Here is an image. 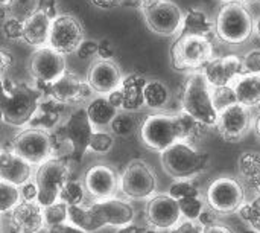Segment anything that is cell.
<instances>
[{"instance_id": "cell-1", "label": "cell", "mask_w": 260, "mask_h": 233, "mask_svg": "<svg viewBox=\"0 0 260 233\" xmlns=\"http://www.w3.org/2000/svg\"><path fill=\"white\" fill-rule=\"evenodd\" d=\"M134 221V208L117 198L94 201L90 206H69V223L75 224L85 233L105 227H125Z\"/></svg>"}, {"instance_id": "cell-2", "label": "cell", "mask_w": 260, "mask_h": 233, "mask_svg": "<svg viewBox=\"0 0 260 233\" xmlns=\"http://www.w3.org/2000/svg\"><path fill=\"white\" fill-rule=\"evenodd\" d=\"M41 92L27 82L6 84L0 78V119L11 127H24L37 114Z\"/></svg>"}, {"instance_id": "cell-3", "label": "cell", "mask_w": 260, "mask_h": 233, "mask_svg": "<svg viewBox=\"0 0 260 233\" xmlns=\"http://www.w3.org/2000/svg\"><path fill=\"white\" fill-rule=\"evenodd\" d=\"M215 34L225 44H244L254 34V17L251 11L242 2H225L215 18Z\"/></svg>"}, {"instance_id": "cell-4", "label": "cell", "mask_w": 260, "mask_h": 233, "mask_svg": "<svg viewBox=\"0 0 260 233\" xmlns=\"http://www.w3.org/2000/svg\"><path fill=\"white\" fill-rule=\"evenodd\" d=\"M212 90L213 89L200 70L189 73L181 93V111L209 128L215 127L218 121Z\"/></svg>"}, {"instance_id": "cell-5", "label": "cell", "mask_w": 260, "mask_h": 233, "mask_svg": "<svg viewBox=\"0 0 260 233\" xmlns=\"http://www.w3.org/2000/svg\"><path fill=\"white\" fill-rule=\"evenodd\" d=\"M160 154L165 172L175 180H190L201 174L210 162L207 153L200 151L195 145L186 142H175Z\"/></svg>"}, {"instance_id": "cell-6", "label": "cell", "mask_w": 260, "mask_h": 233, "mask_svg": "<svg viewBox=\"0 0 260 233\" xmlns=\"http://www.w3.org/2000/svg\"><path fill=\"white\" fill-rule=\"evenodd\" d=\"M213 56V44L209 37L203 35L181 34L171 49V60L175 70L189 73L200 72Z\"/></svg>"}, {"instance_id": "cell-7", "label": "cell", "mask_w": 260, "mask_h": 233, "mask_svg": "<svg viewBox=\"0 0 260 233\" xmlns=\"http://www.w3.org/2000/svg\"><path fill=\"white\" fill-rule=\"evenodd\" d=\"M140 137L146 148L161 153L175 142L181 140L180 113H154L149 114L140 125Z\"/></svg>"}, {"instance_id": "cell-8", "label": "cell", "mask_w": 260, "mask_h": 233, "mask_svg": "<svg viewBox=\"0 0 260 233\" xmlns=\"http://www.w3.org/2000/svg\"><path fill=\"white\" fill-rule=\"evenodd\" d=\"M70 179V168L61 157H50L41 165L34 176L37 186V201L46 208L58 201L61 188Z\"/></svg>"}, {"instance_id": "cell-9", "label": "cell", "mask_w": 260, "mask_h": 233, "mask_svg": "<svg viewBox=\"0 0 260 233\" xmlns=\"http://www.w3.org/2000/svg\"><path fill=\"white\" fill-rule=\"evenodd\" d=\"M140 8L148 27L161 37L178 35L183 24V11L172 0H140Z\"/></svg>"}, {"instance_id": "cell-10", "label": "cell", "mask_w": 260, "mask_h": 233, "mask_svg": "<svg viewBox=\"0 0 260 233\" xmlns=\"http://www.w3.org/2000/svg\"><path fill=\"white\" fill-rule=\"evenodd\" d=\"M11 150L24 159L29 165H41L47 159L53 157L55 142L53 136L44 128L29 127L20 131L14 139Z\"/></svg>"}, {"instance_id": "cell-11", "label": "cell", "mask_w": 260, "mask_h": 233, "mask_svg": "<svg viewBox=\"0 0 260 233\" xmlns=\"http://www.w3.org/2000/svg\"><path fill=\"white\" fill-rule=\"evenodd\" d=\"M94 128L91 127L85 107L76 108L62 125V139L67 147V156L72 162L81 163L88 151L90 139Z\"/></svg>"}, {"instance_id": "cell-12", "label": "cell", "mask_w": 260, "mask_h": 233, "mask_svg": "<svg viewBox=\"0 0 260 233\" xmlns=\"http://www.w3.org/2000/svg\"><path fill=\"white\" fill-rule=\"evenodd\" d=\"M120 189L131 200L151 198L157 191V176L143 160H131L120 177Z\"/></svg>"}, {"instance_id": "cell-13", "label": "cell", "mask_w": 260, "mask_h": 233, "mask_svg": "<svg viewBox=\"0 0 260 233\" xmlns=\"http://www.w3.org/2000/svg\"><path fill=\"white\" fill-rule=\"evenodd\" d=\"M245 201V189L233 177H218L213 180L206 192V203L216 214H233Z\"/></svg>"}, {"instance_id": "cell-14", "label": "cell", "mask_w": 260, "mask_h": 233, "mask_svg": "<svg viewBox=\"0 0 260 233\" xmlns=\"http://www.w3.org/2000/svg\"><path fill=\"white\" fill-rule=\"evenodd\" d=\"M84 41V27L81 21L72 14H58L50 21L47 46L62 55L76 52Z\"/></svg>"}, {"instance_id": "cell-15", "label": "cell", "mask_w": 260, "mask_h": 233, "mask_svg": "<svg viewBox=\"0 0 260 233\" xmlns=\"http://www.w3.org/2000/svg\"><path fill=\"white\" fill-rule=\"evenodd\" d=\"M29 70L37 82L50 85L67 72L66 55L56 52L50 46L37 47L30 55Z\"/></svg>"}, {"instance_id": "cell-16", "label": "cell", "mask_w": 260, "mask_h": 233, "mask_svg": "<svg viewBox=\"0 0 260 233\" xmlns=\"http://www.w3.org/2000/svg\"><path fill=\"white\" fill-rule=\"evenodd\" d=\"M253 116L250 113V108L244 107L239 102H235L221 111H218V121L216 128L222 139L227 142H238L241 140L251 128Z\"/></svg>"}, {"instance_id": "cell-17", "label": "cell", "mask_w": 260, "mask_h": 233, "mask_svg": "<svg viewBox=\"0 0 260 233\" xmlns=\"http://www.w3.org/2000/svg\"><path fill=\"white\" fill-rule=\"evenodd\" d=\"M82 183L87 197H90L93 201H102L114 198L120 188V177L111 166L94 165L85 172Z\"/></svg>"}, {"instance_id": "cell-18", "label": "cell", "mask_w": 260, "mask_h": 233, "mask_svg": "<svg viewBox=\"0 0 260 233\" xmlns=\"http://www.w3.org/2000/svg\"><path fill=\"white\" fill-rule=\"evenodd\" d=\"M123 79L120 66L113 58H98L91 63L87 75V82L93 93L110 95L114 92Z\"/></svg>"}, {"instance_id": "cell-19", "label": "cell", "mask_w": 260, "mask_h": 233, "mask_svg": "<svg viewBox=\"0 0 260 233\" xmlns=\"http://www.w3.org/2000/svg\"><path fill=\"white\" fill-rule=\"evenodd\" d=\"M49 93L56 104L72 105L88 101L93 95L88 82L75 73L66 72L59 79L49 85Z\"/></svg>"}, {"instance_id": "cell-20", "label": "cell", "mask_w": 260, "mask_h": 233, "mask_svg": "<svg viewBox=\"0 0 260 233\" xmlns=\"http://www.w3.org/2000/svg\"><path fill=\"white\" fill-rule=\"evenodd\" d=\"M146 220L152 229L171 230L181 221L180 206L169 194L152 195L146 205Z\"/></svg>"}, {"instance_id": "cell-21", "label": "cell", "mask_w": 260, "mask_h": 233, "mask_svg": "<svg viewBox=\"0 0 260 233\" xmlns=\"http://www.w3.org/2000/svg\"><path fill=\"white\" fill-rule=\"evenodd\" d=\"M201 73L213 89L232 85L236 78L244 73L242 58L235 53L225 56H213L201 69Z\"/></svg>"}, {"instance_id": "cell-22", "label": "cell", "mask_w": 260, "mask_h": 233, "mask_svg": "<svg viewBox=\"0 0 260 233\" xmlns=\"http://www.w3.org/2000/svg\"><path fill=\"white\" fill-rule=\"evenodd\" d=\"M146 84V78H143L139 73H131L128 76H123L120 85L107 95L111 105H114L117 110L123 111H137L143 104V87Z\"/></svg>"}, {"instance_id": "cell-23", "label": "cell", "mask_w": 260, "mask_h": 233, "mask_svg": "<svg viewBox=\"0 0 260 233\" xmlns=\"http://www.w3.org/2000/svg\"><path fill=\"white\" fill-rule=\"evenodd\" d=\"M9 218L15 233H40L44 227L43 206L38 201L21 200L9 212Z\"/></svg>"}, {"instance_id": "cell-24", "label": "cell", "mask_w": 260, "mask_h": 233, "mask_svg": "<svg viewBox=\"0 0 260 233\" xmlns=\"http://www.w3.org/2000/svg\"><path fill=\"white\" fill-rule=\"evenodd\" d=\"M32 177V165L17 156L12 150H0V180L23 186Z\"/></svg>"}, {"instance_id": "cell-25", "label": "cell", "mask_w": 260, "mask_h": 233, "mask_svg": "<svg viewBox=\"0 0 260 233\" xmlns=\"http://www.w3.org/2000/svg\"><path fill=\"white\" fill-rule=\"evenodd\" d=\"M50 21L52 18H49L46 14L35 9L30 15H27L23 20L21 40L27 43L29 46H34L35 49L41 46H47Z\"/></svg>"}, {"instance_id": "cell-26", "label": "cell", "mask_w": 260, "mask_h": 233, "mask_svg": "<svg viewBox=\"0 0 260 233\" xmlns=\"http://www.w3.org/2000/svg\"><path fill=\"white\" fill-rule=\"evenodd\" d=\"M236 101L247 108L260 105V73H242L232 84Z\"/></svg>"}, {"instance_id": "cell-27", "label": "cell", "mask_w": 260, "mask_h": 233, "mask_svg": "<svg viewBox=\"0 0 260 233\" xmlns=\"http://www.w3.org/2000/svg\"><path fill=\"white\" fill-rule=\"evenodd\" d=\"M85 111L94 130H107L119 110L111 105L107 96L98 95L96 98L88 101V104L85 105Z\"/></svg>"}, {"instance_id": "cell-28", "label": "cell", "mask_w": 260, "mask_h": 233, "mask_svg": "<svg viewBox=\"0 0 260 233\" xmlns=\"http://www.w3.org/2000/svg\"><path fill=\"white\" fill-rule=\"evenodd\" d=\"M213 31H215V21L210 18V15L203 8L193 6L184 14L181 31L178 35L187 34V35H203L210 38Z\"/></svg>"}, {"instance_id": "cell-29", "label": "cell", "mask_w": 260, "mask_h": 233, "mask_svg": "<svg viewBox=\"0 0 260 233\" xmlns=\"http://www.w3.org/2000/svg\"><path fill=\"white\" fill-rule=\"evenodd\" d=\"M171 101L169 87L160 79H146L143 87V104L151 110L161 111L168 107Z\"/></svg>"}, {"instance_id": "cell-30", "label": "cell", "mask_w": 260, "mask_h": 233, "mask_svg": "<svg viewBox=\"0 0 260 233\" xmlns=\"http://www.w3.org/2000/svg\"><path fill=\"white\" fill-rule=\"evenodd\" d=\"M108 130H110V133H111L113 136L128 137V136L134 134V133L139 130V122H137V119L131 114V111L119 110L117 114L114 116V119L111 121Z\"/></svg>"}, {"instance_id": "cell-31", "label": "cell", "mask_w": 260, "mask_h": 233, "mask_svg": "<svg viewBox=\"0 0 260 233\" xmlns=\"http://www.w3.org/2000/svg\"><path fill=\"white\" fill-rule=\"evenodd\" d=\"M239 168L244 177L260 191V154L259 153H244L239 159Z\"/></svg>"}, {"instance_id": "cell-32", "label": "cell", "mask_w": 260, "mask_h": 233, "mask_svg": "<svg viewBox=\"0 0 260 233\" xmlns=\"http://www.w3.org/2000/svg\"><path fill=\"white\" fill-rule=\"evenodd\" d=\"M85 195L87 194L84 189V183L73 180V179H69L64 183V186L61 188L58 200L66 203L67 206H79V205H84Z\"/></svg>"}, {"instance_id": "cell-33", "label": "cell", "mask_w": 260, "mask_h": 233, "mask_svg": "<svg viewBox=\"0 0 260 233\" xmlns=\"http://www.w3.org/2000/svg\"><path fill=\"white\" fill-rule=\"evenodd\" d=\"M238 215L250 230L260 233V194L250 201H244L238 209Z\"/></svg>"}, {"instance_id": "cell-34", "label": "cell", "mask_w": 260, "mask_h": 233, "mask_svg": "<svg viewBox=\"0 0 260 233\" xmlns=\"http://www.w3.org/2000/svg\"><path fill=\"white\" fill-rule=\"evenodd\" d=\"M43 220H44V227L47 230L58 224L67 223L69 221V206L58 200L56 203L43 208Z\"/></svg>"}, {"instance_id": "cell-35", "label": "cell", "mask_w": 260, "mask_h": 233, "mask_svg": "<svg viewBox=\"0 0 260 233\" xmlns=\"http://www.w3.org/2000/svg\"><path fill=\"white\" fill-rule=\"evenodd\" d=\"M20 201V188L0 180V214H9Z\"/></svg>"}, {"instance_id": "cell-36", "label": "cell", "mask_w": 260, "mask_h": 233, "mask_svg": "<svg viewBox=\"0 0 260 233\" xmlns=\"http://www.w3.org/2000/svg\"><path fill=\"white\" fill-rule=\"evenodd\" d=\"M180 206V212H181V218L184 220H192L197 221L198 217L201 215L203 209L206 208V203L203 200V195H197V197H187L183 200L177 201Z\"/></svg>"}, {"instance_id": "cell-37", "label": "cell", "mask_w": 260, "mask_h": 233, "mask_svg": "<svg viewBox=\"0 0 260 233\" xmlns=\"http://www.w3.org/2000/svg\"><path fill=\"white\" fill-rule=\"evenodd\" d=\"M114 147V136L105 130H94L90 139L88 151L96 154H107Z\"/></svg>"}, {"instance_id": "cell-38", "label": "cell", "mask_w": 260, "mask_h": 233, "mask_svg": "<svg viewBox=\"0 0 260 233\" xmlns=\"http://www.w3.org/2000/svg\"><path fill=\"white\" fill-rule=\"evenodd\" d=\"M169 195L178 201V200H183L187 197L201 195V191L190 180H175V183H172L169 188Z\"/></svg>"}, {"instance_id": "cell-39", "label": "cell", "mask_w": 260, "mask_h": 233, "mask_svg": "<svg viewBox=\"0 0 260 233\" xmlns=\"http://www.w3.org/2000/svg\"><path fill=\"white\" fill-rule=\"evenodd\" d=\"M213 89V87H212ZM212 95H213V104L216 107L218 111H221L222 108L238 102L236 101V95L233 92V87L232 85H227V87H216L212 90Z\"/></svg>"}, {"instance_id": "cell-40", "label": "cell", "mask_w": 260, "mask_h": 233, "mask_svg": "<svg viewBox=\"0 0 260 233\" xmlns=\"http://www.w3.org/2000/svg\"><path fill=\"white\" fill-rule=\"evenodd\" d=\"M242 58L244 73H260V47L250 49Z\"/></svg>"}, {"instance_id": "cell-41", "label": "cell", "mask_w": 260, "mask_h": 233, "mask_svg": "<svg viewBox=\"0 0 260 233\" xmlns=\"http://www.w3.org/2000/svg\"><path fill=\"white\" fill-rule=\"evenodd\" d=\"M23 21L15 17H8L3 23V32L8 40H21Z\"/></svg>"}, {"instance_id": "cell-42", "label": "cell", "mask_w": 260, "mask_h": 233, "mask_svg": "<svg viewBox=\"0 0 260 233\" xmlns=\"http://www.w3.org/2000/svg\"><path fill=\"white\" fill-rule=\"evenodd\" d=\"M168 233H204V227L198 221L184 220V221H180L171 230H168Z\"/></svg>"}, {"instance_id": "cell-43", "label": "cell", "mask_w": 260, "mask_h": 233, "mask_svg": "<svg viewBox=\"0 0 260 233\" xmlns=\"http://www.w3.org/2000/svg\"><path fill=\"white\" fill-rule=\"evenodd\" d=\"M75 53H78V56L81 60L96 55L98 53V41H94V40H85L84 38V41L79 44V47L76 49Z\"/></svg>"}, {"instance_id": "cell-44", "label": "cell", "mask_w": 260, "mask_h": 233, "mask_svg": "<svg viewBox=\"0 0 260 233\" xmlns=\"http://www.w3.org/2000/svg\"><path fill=\"white\" fill-rule=\"evenodd\" d=\"M37 11L46 14L49 18H53L59 14L58 2L56 0H37Z\"/></svg>"}, {"instance_id": "cell-45", "label": "cell", "mask_w": 260, "mask_h": 233, "mask_svg": "<svg viewBox=\"0 0 260 233\" xmlns=\"http://www.w3.org/2000/svg\"><path fill=\"white\" fill-rule=\"evenodd\" d=\"M204 229L206 227H209V226H212V224H215V223H218V214L212 209V208H209V206H206L204 209H203V212H201V215L198 217V220H197Z\"/></svg>"}, {"instance_id": "cell-46", "label": "cell", "mask_w": 260, "mask_h": 233, "mask_svg": "<svg viewBox=\"0 0 260 233\" xmlns=\"http://www.w3.org/2000/svg\"><path fill=\"white\" fill-rule=\"evenodd\" d=\"M20 195L21 200H27V201H37V186L34 182H27L23 186H20Z\"/></svg>"}, {"instance_id": "cell-47", "label": "cell", "mask_w": 260, "mask_h": 233, "mask_svg": "<svg viewBox=\"0 0 260 233\" xmlns=\"http://www.w3.org/2000/svg\"><path fill=\"white\" fill-rule=\"evenodd\" d=\"M12 55L5 50V49H0V78L5 76V73L9 70V67L12 66Z\"/></svg>"}, {"instance_id": "cell-48", "label": "cell", "mask_w": 260, "mask_h": 233, "mask_svg": "<svg viewBox=\"0 0 260 233\" xmlns=\"http://www.w3.org/2000/svg\"><path fill=\"white\" fill-rule=\"evenodd\" d=\"M49 233H85L84 230H81L79 227H76L75 224L72 223H62V224H58L52 229H49Z\"/></svg>"}, {"instance_id": "cell-49", "label": "cell", "mask_w": 260, "mask_h": 233, "mask_svg": "<svg viewBox=\"0 0 260 233\" xmlns=\"http://www.w3.org/2000/svg\"><path fill=\"white\" fill-rule=\"evenodd\" d=\"M114 53V49L108 40H102L98 43V55L99 58H111Z\"/></svg>"}, {"instance_id": "cell-50", "label": "cell", "mask_w": 260, "mask_h": 233, "mask_svg": "<svg viewBox=\"0 0 260 233\" xmlns=\"http://www.w3.org/2000/svg\"><path fill=\"white\" fill-rule=\"evenodd\" d=\"M204 233H235L229 226H224L221 223H215L204 229Z\"/></svg>"}, {"instance_id": "cell-51", "label": "cell", "mask_w": 260, "mask_h": 233, "mask_svg": "<svg viewBox=\"0 0 260 233\" xmlns=\"http://www.w3.org/2000/svg\"><path fill=\"white\" fill-rule=\"evenodd\" d=\"M93 5H96L98 8H113V6H117V5H122L125 0H90Z\"/></svg>"}, {"instance_id": "cell-52", "label": "cell", "mask_w": 260, "mask_h": 233, "mask_svg": "<svg viewBox=\"0 0 260 233\" xmlns=\"http://www.w3.org/2000/svg\"><path fill=\"white\" fill-rule=\"evenodd\" d=\"M143 227H139V226H134V224H128L125 227H120V230L117 233H140Z\"/></svg>"}, {"instance_id": "cell-53", "label": "cell", "mask_w": 260, "mask_h": 233, "mask_svg": "<svg viewBox=\"0 0 260 233\" xmlns=\"http://www.w3.org/2000/svg\"><path fill=\"white\" fill-rule=\"evenodd\" d=\"M254 34L257 35V38L260 40V15L254 20Z\"/></svg>"}, {"instance_id": "cell-54", "label": "cell", "mask_w": 260, "mask_h": 233, "mask_svg": "<svg viewBox=\"0 0 260 233\" xmlns=\"http://www.w3.org/2000/svg\"><path fill=\"white\" fill-rule=\"evenodd\" d=\"M14 0H0V8H5V9H8L9 6H11V3H12Z\"/></svg>"}, {"instance_id": "cell-55", "label": "cell", "mask_w": 260, "mask_h": 233, "mask_svg": "<svg viewBox=\"0 0 260 233\" xmlns=\"http://www.w3.org/2000/svg\"><path fill=\"white\" fill-rule=\"evenodd\" d=\"M140 233H158V230H157V229H152V227H151V229H142V232Z\"/></svg>"}, {"instance_id": "cell-56", "label": "cell", "mask_w": 260, "mask_h": 233, "mask_svg": "<svg viewBox=\"0 0 260 233\" xmlns=\"http://www.w3.org/2000/svg\"><path fill=\"white\" fill-rule=\"evenodd\" d=\"M256 133H257V136L260 137V116L257 118V121H256Z\"/></svg>"}, {"instance_id": "cell-57", "label": "cell", "mask_w": 260, "mask_h": 233, "mask_svg": "<svg viewBox=\"0 0 260 233\" xmlns=\"http://www.w3.org/2000/svg\"><path fill=\"white\" fill-rule=\"evenodd\" d=\"M245 2H248V3H256V2H260V0H245Z\"/></svg>"}, {"instance_id": "cell-58", "label": "cell", "mask_w": 260, "mask_h": 233, "mask_svg": "<svg viewBox=\"0 0 260 233\" xmlns=\"http://www.w3.org/2000/svg\"><path fill=\"white\" fill-rule=\"evenodd\" d=\"M250 233H257V232H254V230H250Z\"/></svg>"}, {"instance_id": "cell-59", "label": "cell", "mask_w": 260, "mask_h": 233, "mask_svg": "<svg viewBox=\"0 0 260 233\" xmlns=\"http://www.w3.org/2000/svg\"><path fill=\"white\" fill-rule=\"evenodd\" d=\"M14 233H15V232H14Z\"/></svg>"}]
</instances>
